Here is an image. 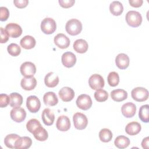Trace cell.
<instances>
[{
    "label": "cell",
    "mask_w": 149,
    "mask_h": 149,
    "mask_svg": "<svg viewBox=\"0 0 149 149\" xmlns=\"http://www.w3.org/2000/svg\"><path fill=\"white\" fill-rule=\"evenodd\" d=\"M66 32L71 36H76L81 33L82 30V23L76 19L68 20L65 26Z\"/></svg>",
    "instance_id": "obj_1"
},
{
    "label": "cell",
    "mask_w": 149,
    "mask_h": 149,
    "mask_svg": "<svg viewBox=\"0 0 149 149\" xmlns=\"http://www.w3.org/2000/svg\"><path fill=\"white\" fill-rule=\"evenodd\" d=\"M126 21L128 25L133 27H139L142 22L141 14L135 10H130L126 15Z\"/></svg>",
    "instance_id": "obj_2"
},
{
    "label": "cell",
    "mask_w": 149,
    "mask_h": 149,
    "mask_svg": "<svg viewBox=\"0 0 149 149\" xmlns=\"http://www.w3.org/2000/svg\"><path fill=\"white\" fill-rule=\"evenodd\" d=\"M41 29L44 34H52L56 29V24L55 21L50 17H46L44 19L41 23Z\"/></svg>",
    "instance_id": "obj_3"
},
{
    "label": "cell",
    "mask_w": 149,
    "mask_h": 149,
    "mask_svg": "<svg viewBox=\"0 0 149 149\" xmlns=\"http://www.w3.org/2000/svg\"><path fill=\"white\" fill-rule=\"evenodd\" d=\"M131 95L134 100L137 102H143L148 99V91L144 87H138L132 90Z\"/></svg>",
    "instance_id": "obj_4"
},
{
    "label": "cell",
    "mask_w": 149,
    "mask_h": 149,
    "mask_svg": "<svg viewBox=\"0 0 149 149\" xmlns=\"http://www.w3.org/2000/svg\"><path fill=\"white\" fill-rule=\"evenodd\" d=\"M74 126L78 130L85 129L88 124V119L86 116L80 112H76L73 116Z\"/></svg>",
    "instance_id": "obj_5"
},
{
    "label": "cell",
    "mask_w": 149,
    "mask_h": 149,
    "mask_svg": "<svg viewBox=\"0 0 149 149\" xmlns=\"http://www.w3.org/2000/svg\"><path fill=\"white\" fill-rule=\"evenodd\" d=\"M76 102L78 108L84 111L90 109L93 104L90 96L86 94L80 95L77 97Z\"/></svg>",
    "instance_id": "obj_6"
},
{
    "label": "cell",
    "mask_w": 149,
    "mask_h": 149,
    "mask_svg": "<svg viewBox=\"0 0 149 149\" xmlns=\"http://www.w3.org/2000/svg\"><path fill=\"white\" fill-rule=\"evenodd\" d=\"M20 70L21 74L25 77H30L35 74L36 67L33 62H25L21 65Z\"/></svg>",
    "instance_id": "obj_7"
},
{
    "label": "cell",
    "mask_w": 149,
    "mask_h": 149,
    "mask_svg": "<svg viewBox=\"0 0 149 149\" xmlns=\"http://www.w3.org/2000/svg\"><path fill=\"white\" fill-rule=\"evenodd\" d=\"M104 80L103 77L98 74L91 75L88 79V84L93 90H97L101 89L104 86Z\"/></svg>",
    "instance_id": "obj_8"
},
{
    "label": "cell",
    "mask_w": 149,
    "mask_h": 149,
    "mask_svg": "<svg viewBox=\"0 0 149 149\" xmlns=\"http://www.w3.org/2000/svg\"><path fill=\"white\" fill-rule=\"evenodd\" d=\"M26 107L30 112H37L41 107V102L39 98L35 95L28 97L26 101Z\"/></svg>",
    "instance_id": "obj_9"
},
{
    "label": "cell",
    "mask_w": 149,
    "mask_h": 149,
    "mask_svg": "<svg viewBox=\"0 0 149 149\" xmlns=\"http://www.w3.org/2000/svg\"><path fill=\"white\" fill-rule=\"evenodd\" d=\"M10 115L11 119L13 121L17 123H20L26 119V112L23 108L20 107H15L10 111Z\"/></svg>",
    "instance_id": "obj_10"
},
{
    "label": "cell",
    "mask_w": 149,
    "mask_h": 149,
    "mask_svg": "<svg viewBox=\"0 0 149 149\" xmlns=\"http://www.w3.org/2000/svg\"><path fill=\"white\" fill-rule=\"evenodd\" d=\"M5 30L9 36L12 38H17L21 36L22 33V29L21 27L14 23H10L5 27Z\"/></svg>",
    "instance_id": "obj_11"
},
{
    "label": "cell",
    "mask_w": 149,
    "mask_h": 149,
    "mask_svg": "<svg viewBox=\"0 0 149 149\" xmlns=\"http://www.w3.org/2000/svg\"><path fill=\"white\" fill-rule=\"evenodd\" d=\"M54 41L55 44L61 49L67 48L70 42L69 38L62 33H59L55 36Z\"/></svg>",
    "instance_id": "obj_12"
},
{
    "label": "cell",
    "mask_w": 149,
    "mask_h": 149,
    "mask_svg": "<svg viewBox=\"0 0 149 149\" xmlns=\"http://www.w3.org/2000/svg\"><path fill=\"white\" fill-rule=\"evenodd\" d=\"M61 61L64 66L66 68H72L76 62V57L73 52H66L62 55Z\"/></svg>",
    "instance_id": "obj_13"
},
{
    "label": "cell",
    "mask_w": 149,
    "mask_h": 149,
    "mask_svg": "<svg viewBox=\"0 0 149 149\" xmlns=\"http://www.w3.org/2000/svg\"><path fill=\"white\" fill-rule=\"evenodd\" d=\"M121 112L122 115L127 118L133 117L136 112V107L134 104L128 102L124 104L121 107Z\"/></svg>",
    "instance_id": "obj_14"
},
{
    "label": "cell",
    "mask_w": 149,
    "mask_h": 149,
    "mask_svg": "<svg viewBox=\"0 0 149 149\" xmlns=\"http://www.w3.org/2000/svg\"><path fill=\"white\" fill-rule=\"evenodd\" d=\"M59 96L64 102L72 101L74 97V92L72 88L69 87H63L59 91Z\"/></svg>",
    "instance_id": "obj_15"
},
{
    "label": "cell",
    "mask_w": 149,
    "mask_h": 149,
    "mask_svg": "<svg viewBox=\"0 0 149 149\" xmlns=\"http://www.w3.org/2000/svg\"><path fill=\"white\" fill-rule=\"evenodd\" d=\"M56 128L62 132L68 131L70 127V122L69 118L65 115H62L58 117L56 123Z\"/></svg>",
    "instance_id": "obj_16"
},
{
    "label": "cell",
    "mask_w": 149,
    "mask_h": 149,
    "mask_svg": "<svg viewBox=\"0 0 149 149\" xmlns=\"http://www.w3.org/2000/svg\"><path fill=\"white\" fill-rule=\"evenodd\" d=\"M129 58L123 53L119 54L115 58V63L117 67L120 69H125L129 65Z\"/></svg>",
    "instance_id": "obj_17"
},
{
    "label": "cell",
    "mask_w": 149,
    "mask_h": 149,
    "mask_svg": "<svg viewBox=\"0 0 149 149\" xmlns=\"http://www.w3.org/2000/svg\"><path fill=\"white\" fill-rule=\"evenodd\" d=\"M59 77L54 72H49L46 74L44 78L45 85L49 88H53L56 86L59 83Z\"/></svg>",
    "instance_id": "obj_18"
},
{
    "label": "cell",
    "mask_w": 149,
    "mask_h": 149,
    "mask_svg": "<svg viewBox=\"0 0 149 149\" xmlns=\"http://www.w3.org/2000/svg\"><path fill=\"white\" fill-rule=\"evenodd\" d=\"M21 87L25 90L30 91L33 90L37 85V80L35 77H24L20 83Z\"/></svg>",
    "instance_id": "obj_19"
},
{
    "label": "cell",
    "mask_w": 149,
    "mask_h": 149,
    "mask_svg": "<svg viewBox=\"0 0 149 149\" xmlns=\"http://www.w3.org/2000/svg\"><path fill=\"white\" fill-rule=\"evenodd\" d=\"M41 118L45 125L51 126L54 123L55 120V115L50 109L45 108L42 112Z\"/></svg>",
    "instance_id": "obj_20"
},
{
    "label": "cell",
    "mask_w": 149,
    "mask_h": 149,
    "mask_svg": "<svg viewBox=\"0 0 149 149\" xmlns=\"http://www.w3.org/2000/svg\"><path fill=\"white\" fill-rule=\"evenodd\" d=\"M32 140L29 137L23 136L19 138L15 143L16 149H26L30 147Z\"/></svg>",
    "instance_id": "obj_21"
},
{
    "label": "cell",
    "mask_w": 149,
    "mask_h": 149,
    "mask_svg": "<svg viewBox=\"0 0 149 149\" xmlns=\"http://www.w3.org/2000/svg\"><path fill=\"white\" fill-rule=\"evenodd\" d=\"M141 125L137 122H132L129 123L126 127L125 132L127 134L130 136H134L137 134L141 130Z\"/></svg>",
    "instance_id": "obj_22"
},
{
    "label": "cell",
    "mask_w": 149,
    "mask_h": 149,
    "mask_svg": "<svg viewBox=\"0 0 149 149\" xmlns=\"http://www.w3.org/2000/svg\"><path fill=\"white\" fill-rule=\"evenodd\" d=\"M111 97L113 101L120 102L127 98V93L123 89H116L111 91Z\"/></svg>",
    "instance_id": "obj_23"
},
{
    "label": "cell",
    "mask_w": 149,
    "mask_h": 149,
    "mask_svg": "<svg viewBox=\"0 0 149 149\" xmlns=\"http://www.w3.org/2000/svg\"><path fill=\"white\" fill-rule=\"evenodd\" d=\"M43 101L45 105L55 106L58 102V99L56 94L52 91L46 93L43 97Z\"/></svg>",
    "instance_id": "obj_24"
},
{
    "label": "cell",
    "mask_w": 149,
    "mask_h": 149,
    "mask_svg": "<svg viewBox=\"0 0 149 149\" xmlns=\"http://www.w3.org/2000/svg\"><path fill=\"white\" fill-rule=\"evenodd\" d=\"M20 44L22 48L26 49H30L35 47L36 41L33 37L31 36H26L20 40Z\"/></svg>",
    "instance_id": "obj_25"
},
{
    "label": "cell",
    "mask_w": 149,
    "mask_h": 149,
    "mask_svg": "<svg viewBox=\"0 0 149 149\" xmlns=\"http://www.w3.org/2000/svg\"><path fill=\"white\" fill-rule=\"evenodd\" d=\"M88 43L83 39L76 40L73 43V49L80 54L85 53L88 49Z\"/></svg>",
    "instance_id": "obj_26"
},
{
    "label": "cell",
    "mask_w": 149,
    "mask_h": 149,
    "mask_svg": "<svg viewBox=\"0 0 149 149\" xmlns=\"http://www.w3.org/2000/svg\"><path fill=\"white\" fill-rule=\"evenodd\" d=\"M34 137L35 139L40 141H45L48 137V134L47 131L42 126L38 127L33 132Z\"/></svg>",
    "instance_id": "obj_27"
},
{
    "label": "cell",
    "mask_w": 149,
    "mask_h": 149,
    "mask_svg": "<svg viewBox=\"0 0 149 149\" xmlns=\"http://www.w3.org/2000/svg\"><path fill=\"white\" fill-rule=\"evenodd\" d=\"M109 10L113 15L119 16L123 11V5L119 1H113L110 3Z\"/></svg>",
    "instance_id": "obj_28"
},
{
    "label": "cell",
    "mask_w": 149,
    "mask_h": 149,
    "mask_svg": "<svg viewBox=\"0 0 149 149\" xmlns=\"http://www.w3.org/2000/svg\"><path fill=\"white\" fill-rule=\"evenodd\" d=\"M10 102L9 105L11 107L15 108L20 107L23 103L22 96L17 93H12L9 95Z\"/></svg>",
    "instance_id": "obj_29"
},
{
    "label": "cell",
    "mask_w": 149,
    "mask_h": 149,
    "mask_svg": "<svg viewBox=\"0 0 149 149\" xmlns=\"http://www.w3.org/2000/svg\"><path fill=\"white\" fill-rule=\"evenodd\" d=\"M114 144L118 148H125L129 146L130 140L125 136H119L115 139Z\"/></svg>",
    "instance_id": "obj_30"
},
{
    "label": "cell",
    "mask_w": 149,
    "mask_h": 149,
    "mask_svg": "<svg viewBox=\"0 0 149 149\" xmlns=\"http://www.w3.org/2000/svg\"><path fill=\"white\" fill-rule=\"evenodd\" d=\"M20 137L16 134H8L4 139L5 146L10 148H15V143L17 140Z\"/></svg>",
    "instance_id": "obj_31"
},
{
    "label": "cell",
    "mask_w": 149,
    "mask_h": 149,
    "mask_svg": "<svg viewBox=\"0 0 149 149\" xmlns=\"http://www.w3.org/2000/svg\"><path fill=\"white\" fill-rule=\"evenodd\" d=\"M139 117L140 119L145 123L149 121V105L148 104L142 105L139 109Z\"/></svg>",
    "instance_id": "obj_32"
},
{
    "label": "cell",
    "mask_w": 149,
    "mask_h": 149,
    "mask_svg": "<svg viewBox=\"0 0 149 149\" xmlns=\"http://www.w3.org/2000/svg\"><path fill=\"white\" fill-rule=\"evenodd\" d=\"M99 138L101 141L108 143L112 140V133L108 129H102L99 132Z\"/></svg>",
    "instance_id": "obj_33"
},
{
    "label": "cell",
    "mask_w": 149,
    "mask_h": 149,
    "mask_svg": "<svg viewBox=\"0 0 149 149\" xmlns=\"http://www.w3.org/2000/svg\"><path fill=\"white\" fill-rule=\"evenodd\" d=\"M108 83L109 86L115 87L118 86L119 82V76L116 72H111L109 73L107 77Z\"/></svg>",
    "instance_id": "obj_34"
},
{
    "label": "cell",
    "mask_w": 149,
    "mask_h": 149,
    "mask_svg": "<svg viewBox=\"0 0 149 149\" xmlns=\"http://www.w3.org/2000/svg\"><path fill=\"white\" fill-rule=\"evenodd\" d=\"M94 98L98 102H104L108 99V94L107 91L103 89H99L94 93Z\"/></svg>",
    "instance_id": "obj_35"
},
{
    "label": "cell",
    "mask_w": 149,
    "mask_h": 149,
    "mask_svg": "<svg viewBox=\"0 0 149 149\" xmlns=\"http://www.w3.org/2000/svg\"><path fill=\"white\" fill-rule=\"evenodd\" d=\"M7 50L8 53L13 56H18L21 52L20 47L15 43H11L9 44L7 47Z\"/></svg>",
    "instance_id": "obj_36"
},
{
    "label": "cell",
    "mask_w": 149,
    "mask_h": 149,
    "mask_svg": "<svg viewBox=\"0 0 149 149\" xmlns=\"http://www.w3.org/2000/svg\"><path fill=\"white\" fill-rule=\"evenodd\" d=\"M40 126H41V125L37 119H31L27 122L26 124V128L29 132L33 133L34 130Z\"/></svg>",
    "instance_id": "obj_37"
},
{
    "label": "cell",
    "mask_w": 149,
    "mask_h": 149,
    "mask_svg": "<svg viewBox=\"0 0 149 149\" xmlns=\"http://www.w3.org/2000/svg\"><path fill=\"white\" fill-rule=\"evenodd\" d=\"M9 16V11L7 8L1 6L0 8V20L1 21H6Z\"/></svg>",
    "instance_id": "obj_38"
},
{
    "label": "cell",
    "mask_w": 149,
    "mask_h": 149,
    "mask_svg": "<svg viewBox=\"0 0 149 149\" xmlns=\"http://www.w3.org/2000/svg\"><path fill=\"white\" fill-rule=\"evenodd\" d=\"M10 102V98L6 94H1L0 95V107L1 108L6 107Z\"/></svg>",
    "instance_id": "obj_39"
},
{
    "label": "cell",
    "mask_w": 149,
    "mask_h": 149,
    "mask_svg": "<svg viewBox=\"0 0 149 149\" xmlns=\"http://www.w3.org/2000/svg\"><path fill=\"white\" fill-rule=\"evenodd\" d=\"M74 3V0H59L60 6L64 8H68L72 6Z\"/></svg>",
    "instance_id": "obj_40"
},
{
    "label": "cell",
    "mask_w": 149,
    "mask_h": 149,
    "mask_svg": "<svg viewBox=\"0 0 149 149\" xmlns=\"http://www.w3.org/2000/svg\"><path fill=\"white\" fill-rule=\"evenodd\" d=\"M0 30H1V43H5L8 40H9V34H8V33L6 32V31L5 30V29H4L3 27H1L0 28Z\"/></svg>",
    "instance_id": "obj_41"
},
{
    "label": "cell",
    "mask_w": 149,
    "mask_h": 149,
    "mask_svg": "<svg viewBox=\"0 0 149 149\" xmlns=\"http://www.w3.org/2000/svg\"><path fill=\"white\" fill-rule=\"evenodd\" d=\"M15 5L18 8H25L29 3L28 0H15L13 1Z\"/></svg>",
    "instance_id": "obj_42"
},
{
    "label": "cell",
    "mask_w": 149,
    "mask_h": 149,
    "mask_svg": "<svg viewBox=\"0 0 149 149\" xmlns=\"http://www.w3.org/2000/svg\"><path fill=\"white\" fill-rule=\"evenodd\" d=\"M129 2L130 5L135 8H139L141 6L143 3V0H129Z\"/></svg>",
    "instance_id": "obj_43"
},
{
    "label": "cell",
    "mask_w": 149,
    "mask_h": 149,
    "mask_svg": "<svg viewBox=\"0 0 149 149\" xmlns=\"http://www.w3.org/2000/svg\"><path fill=\"white\" fill-rule=\"evenodd\" d=\"M148 139H149L148 137H147L143 140L141 142V146L143 148H145V149L148 148V140H149Z\"/></svg>",
    "instance_id": "obj_44"
}]
</instances>
